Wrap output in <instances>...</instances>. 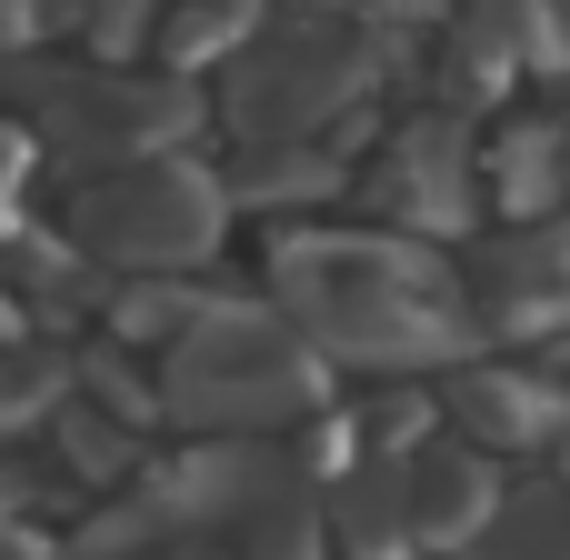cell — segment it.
<instances>
[{"label":"cell","instance_id":"6da1fadb","mask_svg":"<svg viewBox=\"0 0 570 560\" xmlns=\"http://www.w3.org/2000/svg\"><path fill=\"white\" fill-rule=\"evenodd\" d=\"M281 281L301 301V321L351 361H441V351H461V321H451L431 261L401 250V240H291Z\"/></svg>","mask_w":570,"mask_h":560},{"label":"cell","instance_id":"277c9868","mask_svg":"<svg viewBox=\"0 0 570 560\" xmlns=\"http://www.w3.org/2000/svg\"><path fill=\"white\" fill-rule=\"evenodd\" d=\"M491 301H501V321L570 311V220H541V230H521V240L501 250V271H491Z\"/></svg>","mask_w":570,"mask_h":560},{"label":"cell","instance_id":"5b68a950","mask_svg":"<svg viewBox=\"0 0 570 560\" xmlns=\"http://www.w3.org/2000/svg\"><path fill=\"white\" fill-rule=\"evenodd\" d=\"M481 560H570V501H561V491H531V501H511V511L491 521Z\"/></svg>","mask_w":570,"mask_h":560},{"label":"cell","instance_id":"7a4b0ae2","mask_svg":"<svg viewBox=\"0 0 570 560\" xmlns=\"http://www.w3.org/2000/svg\"><path fill=\"white\" fill-rule=\"evenodd\" d=\"M321 371H311V351L291 341V331H271V321H210L200 341H180V361H170V401L190 411V421H271V411H291L301 391H311Z\"/></svg>","mask_w":570,"mask_h":560},{"label":"cell","instance_id":"3957f363","mask_svg":"<svg viewBox=\"0 0 570 560\" xmlns=\"http://www.w3.org/2000/svg\"><path fill=\"white\" fill-rule=\"evenodd\" d=\"M110 240L130 250V261H150V271H170V261H190V250H210V230H220V200H210V180L200 170H130L120 190H110Z\"/></svg>","mask_w":570,"mask_h":560}]
</instances>
